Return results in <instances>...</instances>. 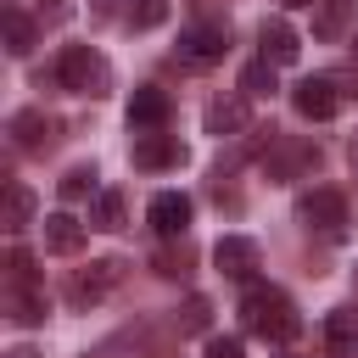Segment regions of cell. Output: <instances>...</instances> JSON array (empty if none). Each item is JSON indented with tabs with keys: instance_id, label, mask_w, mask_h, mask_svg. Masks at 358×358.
Returning <instances> with one entry per match:
<instances>
[{
	"instance_id": "6da1fadb",
	"label": "cell",
	"mask_w": 358,
	"mask_h": 358,
	"mask_svg": "<svg viewBox=\"0 0 358 358\" xmlns=\"http://www.w3.org/2000/svg\"><path fill=\"white\" fill-rule=\"evenodd\" d=\"M241 319H246V330L263 336V341H291V336L302 330V319H296V308H291V296H285L280 285H252L246 302H241Z\"/></svg>"
},
{
	"instance_id": "7a4b0ae2",
	"label": "cell",
	"mask_w": 358,
	"mask_h": 358,
	"mask_svg": "<svg viewBox=\"0 0 358 358\" xmlns=\"http://www.w3.org/2000/svg\"><path fill=\"white\" fill-rule=\"evenodd\" d=\"M56 78H62V90L90 95V101L112 90V67H106V56H101L95 45H67V50L56 56Z\"/></svg>"
},
{
	"instance_id": "3957f363",
	"label": "cell",
	"mask_w": 358,
	"mask_h": 358,
	"mask_svg": "<svg viewBox=\"0 0 358 358\" xmlns=\"http://www.w3.org/2000/svg\"><path fill=\"white\" fill-rule=\"evenodd\" d=\"M296 224H308L319 235H341L347 229V196L341 190H308L296 201Z\"/></svg>"
},
{
	"instance_id": "277c9868",
	"label": "cell",
	"mask_w": 358,
	"mask_h": 358,
	"mask_svg": "<svg viewBox=\"0 0 358 358\" xmlns=\"http://www.w3.org/2000/svg\"><path fill=\"white\" fill-rule=\"evenodd\" d=\"M224 50H229V28H224V22H190V28L179 34V56L196 62V67L224 62Z\"/></svg>"
},
{
	"instance_id": "5b68a950",
	"label": "cell",
	"mask_w": 358,
	"mask_h": 358,
	"mask_svg": "<svg viewBox=\"0 0 358 358\" xmlns=\"http://www.w3.org/2000/svg\"><path fill=\"white\" fill-rule=\"evenodd\" d=\"M117 280H123V257H101V263H90L84 274H73L67 302H73V308H90V302H101V296H106Z\"/></svg>"
},
{
	"instance_id": "8992f818",
	"label": "cell",
	"mask_w": 358,
	"mask_h": 358,
	"mask_svg": "<svg viewBox=\"0 0 358 358\" xmlns=\"http://www.w3.org/2000/svg\"><path fill=\"white\" fill-rule=\"evenodd\" d=\"M213 263H218L224 280H252V274L263 268V252H257V241H246V235H224V241L213 246Z\"/></svg>"
},
{
	"instance_id": "52a82bcc",
	"label": "cell",
	"mask_w": 358,
	"mask_h": 358,
	"mask_svg": "<svg viewBox=\"0 0 358 358\" xmlns=\"http://www.w3.org/2000/svg\"><path fill=\"white\" fill-rule=\"evenodd\" d=\"M291 106H296L308 123H324V117H336L341 90H336V78H302V84L291 90Z\"/></svg>"
},
{
	"instance_id": "ba28073f",
	"label": "cell",
	"mask_w": 358,
	"mask_h": 358,
	"mask_svg": "<svg viewBox=\"0 0 358 358\" xmlns=\"http://www.w3.org/2000/svg\"><path fill=\"white\" fill-rule=\"evenodd\" d=\"M257 45H263V62H274V67H291V62L302 56V34H296L285 17H268V22L257 28Z\"/></svg>"
},
{
	"instance_id": "9c48e42d",
	"label": "cell",
	"mask_w": 358,
	"mask_h": 358,
	"mask_svg": "<svg viewBox=\"0 0 358 358\" xmlns=\"http://www.w3.org/2000/svg\"><path fill=\"white\" fill-rule=\"evenodd\" d=\"M190 213H196V207H190V196L162 190V196H151V213H145V218H151V229H157V235H168V241H173V235H185V229H190Z\"/></svg>"
},
{
	"instance_id": "30bf717a",
	"label": "cell",
	"mask_w": 358,
	"mask_h": 358,
	"mask_svg": "<svg viewBox=\"0 0 358 358\" xmlns=\"http://www.w3.org/2000/svg\"><path fill=\"white\" fill-rule=\"evenodd\" d=\"M252 123V112H246V95H218V101H207V112H201V129L207 134H241Z\"/></svg>"
},
{
	"instance_id": "8fae6325",
	"label": "cell",
	"mask_w": 358,
	"mask_h": 358,
	"mask_svg": "<svg viewBox=\"0 0 358 358\" xmlns=\"http://www.w3.org/2000/svg\"><path fill=\"white\" fill-rule=\"evenodd\" d=\"M56 129H62V123H56L50 112H39V106H28V112L11 117V140H17L22 151H45V145L56 140Z\"/></svg>"
},
{
	"instance_id": "7c38bea8",
	"label": "cell",
	"mask_w": 358,
	"mask_h": 358,
	"mask_svg": "<svg viewBox=\"0 0 358 358\" xmlns=\"http://www.w3.org/2000/svg\"><path fill=\"white\" fill-rule=\"evenodd\" d=\"M185 162V145L173 140V134H140L134 140V168H179Z\"/></svg>"
},
{
	"instance_id": "4fadbf2b",
	"label": "cell",
	"mask_w": 358,
	"mask_h": 358,
	"mask_svg": "<svg viewBox=\"0 0 358 358\" xmlns=\"http://www.w3.org/2000/svg\"><path fill=\"white\" fill-rule=\"evenodd\" d=\"M324 347H330L336 358H347V352L358 347V302H341V308L324 313Z\"/></svg>"
},
{
	"instance_id": "5bb4252c",
	"label": "cell",
	"mask_w": 358,
	"mask_h": 358,
	"mask_svg": "<svg viewBox=\"0 0 358 358\" xmlns=\"http://www.w3.org/2000/svg\"><path fill=\"white\" fill-rule=\"evenodd\" d=\"M347 28H352V0H319L313 6V39L319 45L347 39Z\"/></svg>"
},
{
	"instance_id": "9a60e30c",
	"label": "cell",
	"mask_w": 358,
	"mask_h": 358,
	"mask_svg": "<svg viewBox=\"0 0 358 358\" xmlns=\"http://www.w3.org/2000/svg\"><path fill=\"white\" fill-rule=\"evenodd\" d=\"M129 123H134V129H162V123H168V95H162L157 84H140V90L129 95Z\"/></svg>"
},
{
	"instance_id": "2e32d148",
	"label": "cell",
	"mask_w": 358,
	"mask_h": 358,
	"mask_svg": "<svg viewBox=\"0 0 358 358\" xmlns=\"http://www.w3.org/2000/svg\"><path fill=\"white\" fill-rule=\"evenodd\" d=\"M39 229H45V252H56V257H73V252L84 246V224H78L73 213H50Z\"/></svg>"
},
{
	"instance_id": "e0dca14e",
	"label": "cell",
	"mask_w": 358,
	"mask_h": 358,
	"mask_svg": "<svg viewBox=\"0 0 358 358\" xmlns=\"http://www.w3.org/2000/svg\"><path fill=\"white\" fill-rule=\"evenodd\" d=\"M0 34H6V50H11V56H28V50H34V22H28L17 6L0 11Z\"/></svg>"
},
{
	"instance_id": "ac0fdd59",
	"label": "cell",
	"mask_w": 358,
	"mask_h": 358,
	"mask_svg": "<svg viewBox=\"0 0 358 358\" xmlns=\"http://www.w3.org/2000/svg\"><path fill=\"white\" fill-rule=\"evenodd\" d=\"M28 218H34V190L11 179V185H6V218H0V224H6L11 235H17V229H22Z\"/></svg>"
},
{
	"instance_id": "d6986e66",
	"label": "cell",
	"mask_w": 358,
	"mask_h": 358,
	"mask_svg": "<svg viewBox=\"0 0 358 358\" xmlns=\"http://www.w3.org/2000/svg\"><path fill=\"white\" fill-rule=\"evenodd\" d=\"M90 224L95 229H123V190H101L95 207H90Z\"/></svg>"
},
{
	"instance_id": "ffe728a7",
	"label": "cell",
	"mask_w": 358,
	"mask_h": 358,
	"mask_svg": "<svg viewBox=\"0 0 358 358\" xmlns=\"http://www.w3.org/2000/svg\"><path fill=\"white\" fill-rule=\"evenodd\" d=\"M123 22L129 28H162L168 22V0H129L123 6Z\"/></svg>"
},
{
	"instance_id": "44dd1931",
	"label": "cell",
	"mask_w": 358,
	"mask_h": 358,
	"mask_svg": "<svg viewBox=\"0 0 358 358\" xmlns=\"http://www.w3.org/2000/svg\"><path fill=\"white\" fill-rule=\"evenodd\" d=\"M241 95H274V62H252L246 73H241Z\"/></svg>"
},
{
	"instance_id": "7402d4cb",
	"label": "cell",
	"mask_w": 358,
	"mask_h": 358,
	"mask_svg": "<svg viewBox=\"0 0 358 358\" xmlns=\"http://www.w3.org/2000/svg\"><path fill=\"white\" fill-rule=\"evenodd\" d=\"M56 190H62V201H84V196L95 190V168H84V162H78V168H67Z\"/></svg>"
},
{
	"instance_id": "603a6c76",
	"label": "cell",
	"mask_w": 358,
	"mask_h": 358,
	"mask_svg": "<svg viewBox=\"0 0 358 358\" xmlns=\"http://www.w3.org/2000/svg\"><path fill=\"white\" fill-rule=\"evenodd\" d=\"M302 162H319V151H313V145H296V151H280V157L268 162V179H291V173H296Z\"/></svg>"
},
{
	"instance_id": "cb8c5ba5",
	"label": "cell",
	"mask_w": 358,
	"mask_h": 358,
	"mask_svg": "<svg viewBox=\"0 0 358 358\" xmlns=\"http://www.w3.org/2000/svg\"><path fill=\"white\" fill-rule=\"evenodd\" d=\"M11 319H17V324H39V319H45V296H39V291H17V296H11Z\"/></svg>"
},
{
	"instance_id": "d4e9b609",
	"label": "cell",
	"mask_w": 358,
	"mask_h": 358,
	"mask_svg": "<svg viewBox=\"0 0 358 358\" xmlns=\"http://www.w3.org/2000/svg\"><path fill=\"white\" fill-rule=\"evenodd\" d=\"M207 313H213L207 296H190V302L179 308V324H185V330H207Z\"/></svg>"
},
{
	"instance_id": "484cf974",
	"label": "cell",
	"mask_w": 358,
	"mask_h": 358,
	"mask_svg": "<svg viewBox=\"0 0 358 358\" xmlns=\"http://www.w3.org/2000/svg\"><path fill=\"white\" fill-rule=\"evenodd\" d=\"M207 358H246L241 336H207Z\"/></svg>"
},
{
	"instance_id": "4316f807",
	"label": "cell",
	"mask_w": 358,
	"mask_h": 358,
	"mask_svg": "<svg viewBox=\"0 0 358 358\" xmlns=\"http://www.w3.org/2000/svg\"><path fill=\"white\" fill-rule=\"evenodd\" d=\"M11 280H17V285H34V257H28L22 246L11 252Z\"/></svg>"
},
{
	"instance_id": "83f0119b",
	"label": "cell",
	"mask_w": 358,
	"mask_h": 358,
	"mask_svg": "<svg viewBox=\"0 0 358 358\" xmlns=\"http://www.w3.org/2000/svg\"><path fill=\"white\" fill-rule=\"evenodd\" d=\"M6 358H39V352H34V347H11Z\"/></svg>"
},
{
	"instance_id": "f1b7e54d",
	"label": "cell",
	"mask_w": 358,
	"mask_h": 358,
	"mask_svg": "<svg viewBox=\"0 0 358 358\" xmlns=\"http://www.w3.org/2000/svg\"><path fill=\"white\" fill-rule=\"evenodd\" d=\"M347 162H352V173H358V134H352V151H347Z\"/></svg>"
},
{
	"instance_id": "f546056e",
	"label": "cell",
	"mask_w": 358,
	"mask_h": 358,
	"mask_svg": "<svg viewBox=\"0 0 358 358\" xmlns=\"http://www.w3.org/2000/svg\"><path fill=\"white\" fill-rule=\"evenodd\" d=\"M285 6H313V0H285Z\"/></svg>"
},
{
	"instance_id": "4dcf8cb0",
	"label": "cell",
	"mask_w": 358,
	"mask_h": 358,
	"mask_svg": "<svg viewBox=\"0 0 358 358\" xmlns=\"http://www.w3.org/2000/svg\"><path fill=\"white\" fill-rule=\"evenodd\" d=\"M352 291H358V268H352Z\"/></svg>"
},
{
	"instance_id": "1f68e13d",
	"label": "cell",
	"mask_w": 358,
	"mask_h": 358,
	"mask_svg": "<svg viewBox=\"0 0 358 358\" xmlns=\"http://www.w3.org/2000/svg\"><path fill=\"white\" fill-rule=\"evenodd\" d=\"M280 358H291V352H280Z\"/></svg>"
}]
</instances>
